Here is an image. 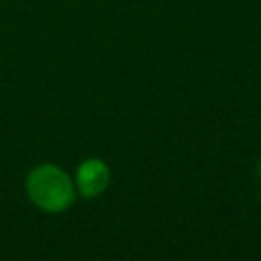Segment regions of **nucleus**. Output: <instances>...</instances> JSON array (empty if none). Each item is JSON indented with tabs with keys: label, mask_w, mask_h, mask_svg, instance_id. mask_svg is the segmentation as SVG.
Masks as SVG:
<instances>
[{
	"label": "nucleus",
	"mask_w": 261,
	"mask_h": 261,
	"mask_svg": "<svg viewBox=\"0 0 261 261\" xmlns=\"http://www.w3.org/2000/svg\"><path fill=\"white\" fill-rule=\"evenodd\" d=\"M257 173H259V177H261V159H259V163H257Z\"/></svg>",
	"instance_id": "3"
},
{
	"label": "nucleus",
	"mask_w": 261,
	"mask_h": 261,
	"mask_svg": "<svg viewBox=\"0 0 261 261\" xmlns=\"http://www.w3.org/2000/svg\"><path fill=\"white\" fill-rule=\"evenodd\" d=\"M24 190L31 204L47 214L65 212L77 196L69 173L53 163H41L33 167L24 179Z\"/></svg>",
	"instance_id": "1"
},
{
	"label": "nucleus",
	"mask_w": 261,
	"mask_h": 261,
	"mask_svg": "<svg viewBox=\"0 0 261 261\" xmlns=\"http://www.w3.org/2000/svg\"><path fill=\"white\" fill-rule=\"evenodd\" d=\"M73 186L82 198H86V200L98 198L110 186V167L100 157L84 159L75 169Z\"/></svg>",
	"instance_id": "2"
}]
</instances>
